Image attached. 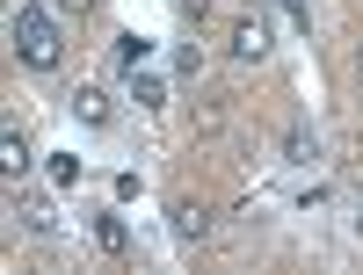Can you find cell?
Masks as SVG:
<instances>
[{
	"mask_svg": "<svg viewBox=\"0 0 363 275\" xmlns=\"http://www.w3.org/2000/svg\"><path fill=\"white\" fill-rule=\"evenodd\" d=\"M66 15L58 8H15V22H8V44H15V58L29 73H51L58 58H66V29H58Z\"/></svg>",
	"mask_w": 363,
	"mask_h": 275,
	"instance_id": "cell-1",
	"label": "cell"
},
{
	"mask_svg": "<svg viewBox=\"0 0 363 275\" xmlns=\"http://www.w3.org/2000/svg\"><path fill=\"white\" fill-rule=\"evenodd\" d=\"M167 225H174V239H182V247H203L218 218H211V203H196V196H174V203H167Z\"/></svg>",
	"mask_w": 363,
	"mask_h": 275,
	"instance_id": "cell-2",
	"label": "cell"
},
{
	"mask_svg": "<svg viewBox=\"0 0 363 275\" xmlns=\"http://www.w3.org/2000/svg\"><path fill=\"white\" fill-rule=\"evenodd\" d=\"M225 44H233V58H240V66H262V58H269V44H277V37H269V22H262V15H240Z\"/></svg>",
	"mask_w": 363,
	"mask_h": 275,
	"instance_id": "cell-3",
	"label": "cell"
},
{
	"mask_svg": "<svg viewBox=\"0 0 363 275\" xmlns=\"http://www.w3.org/2000/svg\"><path fill=\"white\" fill-rule=\"evenodd\" d=\"M66 109L80 116L87 131H102V124H109V87H73V95H66Z\"/></svg>",
	"mask_w": 363,
	"mask_h": 275,
	"instance_id": "cell-4",
	"label": "cell"
},
{
	"mask_svg": "<svg viewBox=\"0 0 363 275\" xmlns=\"http://www.w3.org/2000/svg\"><path fill=\"white\" fill-rule=\"evenodd\" d=\"M87 232H95L102 254H131V225L116 218V210H95V218H87Z\"/></svg>",
	"mask_w": 363,
	"mask_h": 275,
	"instance_id": "cell-5",
	"label": "cell"
},
{
	"mask_svg": "<svg viewBox=\"0 0 363 275\" xmlns=\"http://www.w3.org/2000/svg\"><path fill=\"white\" fill-rule=\"evenodd\" d=\"M109 58H116V66H124V73H138L145 58H153V37H138V29H124V37L109 44Z\"/></svg>",
	"mask_w": 363,
	"mask_h": 275,
	"instance_id": "cell-6",
	"label": "cell"
},
{
	"mask_svg": "<svg viewBox=\"0 0 363 275\" xmlns=\"http://www.w3.org/2000/svg\"><path fill=\"white\" fill-rule=\"evenodd\" d=\"M131 102H138V109H167V80L138 66V73H131Z\"/></svg>",
	"mask_w": 363,
	"mask_h": 275,
	"instance_id": "cell-7",
	"label": "cell"
},
{
	"mask_svg": "<svg viewBox=\"0 0 363 275\" xmlns=\"http://www.w3.org/2000/svg\"><path fill=\"white\" fill-rule=\"evenodd\" d=\"M15 218H22L29 232H58V210H51V203H37V196H15Z\"/></svg>",
	"mask_w": 363,
	"mask_h": 275,
	"instance_id": "cell-8",
	"label": "cell"
},
{
	"mask_svg": "<svg viewBox=\"0 0 363 275\" xmlns=\"http://www.w3.org/2000/svg\"><path fill=\"white\" fill-rule=\"evenodd\" d=\"M0 167H8V181H22V174H29V138H22V131L0 138Z\"/></svg>",
	"mask_w": 363,
	"mask_h": 275,
	"instance_id": "cell-9",
	"label": "cell"
},
{
	"mask_svg": "<svg viewBox=\"0 0 363 275\" xmlns=\"http://www.w3.org/2000/svg\"><path fill=\"white\" fill-rule=\"evenodd\" d=\"M284 152L306 167V160H320V138H313V131H291V138H284Z\"/></svg>",
	"mask_w": 363,
	"mask_h": 275,
	"instance_id": "cell-10",
	"label": "cell"
},
{
	"mask_svg": "<svg viewBox=\"0 0 363 275\" xmlns=\"http://www.w3.org/2000/svg\"><path fill=\"white\" fill-rule=\"evenodd\" d=\"M51 181H58V189H73V181H80V160H73V152H51Z\"/></svg>",
	"mask_w": 363,
	"mask_h": 275,
	"instance_id": "cell-11",
	"label": "cell"
},
{
	"mask_svg": "<svg viewBox=\"0 0 363 275\" xmlns=\"http://www.w3.org/2000/svg\"><path fill=\"white\" fill-rule=\"evenodd\" d=\"M51 8H58V15L73 22V15H95V0H51Z\"/></svg>",
	"mask_w": 363,
	"mask_h": 275,
	"instance_id": "cell-12",
	"label": "cell"
},
{
	"mask_svg": "<svg viewBox=\"0 0 363 275\" xmlns=\"http://www.w3.org/2000/svg\"><path fill=\"white\" fill-rule=\"evenodd\" d=\"M277 8H291V22H298V29H313V8H306V0H277Z\"/></svg>",
	"mask_w": 363,
	"mask_h": 275,
	"instance_id": "cell-13",
	"label": "cell"
},
{
	"mask_svg": "<svg viewBox=\"0 0 363 275\" xmlns=\"http://www.w3.org/2000/svg\"><path fill=\"white\" fill-rule=\"evenodd\" d=\"M182 15H189V22H203V15H211V0H182Z\"/></svg>",
	"mask_w": 363,
	"mask_h": 275,
	"instance_id": "cell-14",
	"label": "cell"
},
{
	"mask_svg": "<svg viewBox=\"0 0 363 275\" xmlns=\"http://www.w3.org/2000/svg\"><path fill=\"white\" fill-rule=\"evenodd\" d=\"M349 232H356V239H363V203H356V218H349Z\"/></svg>",
	"mask_w": 363,
	"mask_h": 275,
	"instance_id": "cell-15",
	"label": "cell"
},
{
	"mask_svg": "<svg viewBox=\"0 0 363 275\" xmlns=\"http://www.w3.org/2000/svg\"><path fill=\"white\" fill-rule=\"evenodd\" d=\"M356 80H363V51H356Z\"/></svg>",
	"mask_w": 363,
	"mask_h": 275,
	"instance_id": "cell-16",
	"label": "cell"
}]
</instances>
